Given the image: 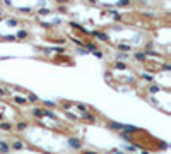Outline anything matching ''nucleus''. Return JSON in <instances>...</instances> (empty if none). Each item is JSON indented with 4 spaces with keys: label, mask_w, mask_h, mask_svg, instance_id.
<instances>
[{
    "label": "nucleus",
    "mask_w": 171,
    "mask_h": 154,
    "mask_svg": "<svg viewBox=\"0 0 171 154\" xmlns=\"http://www.w3.org/2000/svg\"><path fill=\"white\" fill-rule=\"evenodd\" d=\"M0 19H2V17H0Z\"/></svg>",
    "instance_id": "b1692460"
},
{
    "label": "nucleus",
    "mask_w": 171,
    "mask_h": 154,
    "mask_svg": "<svg viewBox=\"0 0 171 154\" xmlns=\"http://www.w3.org/2000/svg\"><path fill=\"white\" fill-rule=\"evenodd\" d=\"M7 22H9L10 26H17V21H16V19H9Z\"/></svg>",
    "instance_id": "a211bd4d"
},
{
    "label": "nucleus",
    "mask_w": 171,
    "mask_h": 154,
    "mask_svg": "<svg viewBox=\"0 0 171 154\" xmlns=\"http://www.w3.org/2000/svg\"><path fill=\"white\" fill-rule=\"evenodd\" d=\"M94 36H96L98 39H101V41H106V39H108V38H106V34H104V33H94Z\"/></svg>",
    "instance_id": "9d476101"
},
{
    "label": "nucleus",
    "mask_w": 171,
    "mask_h": 154,
    "mask_svg": "<svg viewBox=\"0 0 171 154\" xmlns=\"http://www.w3.org/2000/svg\"><path fill=\"white\" fill-rule=\"evenodd\" d=\"M0 130H7V132H10V130H12V125H10L9 122H2V123H0Z\"/></svg>",
    "instance_id": "20e7f679"
},
{
    "label": "nucleus",
    "mask_w": 171,
    "mask_h": 154,
    "mask_svg": "<svg viewBox=\"0 0 171 154\" xmlns=\"http://www.w3.org/2000/svg\"><path fill=\"white\" fill-rule=\"evenodd\" d=\"M69 144H70L72 147H76V149H80V147H82V142H80V140H77V139H74V137H72V139H69Z\"/></svg>",
    "instance_id": "f03ea898"
},
{
    "label": "nucleus",
    "mask_w": 171,
    "mask_h": 154,
    "mask_svg": "<svg viewBox=\"0 0 171 154\" xmlns=\"http://www.w3.org/2000/svg\"><path fill=\"white\" fill-rule=\"evenodd\" d=\"M86 154H94V153H86Z\"/></svg>",
    "instance_id": "5701e85b"
},
{
    "label": "nucleus",
    "mask_w": 171,
    "mask_h": 154,
    "mask_svg": "<svg viewBox=\"0 0 171 154\" xmlns=\"http://www.w3.org/2000/svg\"><path fill=\"white\" fill-rule=\"evenodd\" d=\"M116 48H118V50H122V52H125V53H128V55H130V50H132V46H130V45H118Z\"/></svg>",
    "instance_id": "7ed1b4c3"
},
{
    "label": "nucleus",
    "mask_w": 171,
    "mask_h": 154,
    "mask_svg": "<svg viewBox=\"0 0 171 154\" xmlns=\"http://www.w3.org/2000/svg\"><path fill=\"white\" fill-rule=\"evenodd\" d=\"M110 14H111V17H113L115 21H120V19H122V16H120L118 12H110Z\"/></svg>",
    "instance_id": "2eb2a0df"
},
{
    "label": "nucleus",
    "mask_w": 171,
    "mask_h": 154,
    "mask_svg": "<svg viewBox=\"0 0 171 154\" xmlns=\"http://www.w3.org/2000/svg\"><path fill=\"white\" fill-rule=\"evenodd\" d=\"M130 57L128 53H116V60L120 62V60H127V58Z\"/></svg>",
    "instance_id": "6e6552de"
},
{
    "label": "nucleus",
    "mask_w": 171,
    "mask_h": 154,
    "mask_svg": "<svg viewBox=\"0 0 171 154\" xmlns=\"http://www.w3.org/2000/svg\"><path fill=\"white\" fill-rule=\"evenodd\" d=\"M2 118H3V115H2V113H0V120H2Z\"/></svg>",
    "instance_id": "4be33fe9"
},
{
    "label": "nucleus",
    "mask_w": 171,
    "mask_h": 154,
    "mask_svg": "<svg viewBox=\"0 0 171 154\" xmlns=\"http://www.w3.org/2000/svg\"><path fill=\"white\" fill-rule=\"evenodd\" d=\"M118 5H128V2L127 0H122V2H118Z\"/></svg>",
    "instance_id": "aec40b11"
},
{
    "label": "nucleus",
    "mask_w": 171,
    "mask_h": 154,
    "mask_svg": "<svg viewBox=\"0 0 171 154\" xmlns=\"http://www.w3.org/2000/svg\"><path fill=\"white\" fill-rule=\"evenodd\" d=\"M33 115L34 116H43V110H41V108H34V110H33Z\"/></svg>",
    "instance_id": "9b49d317"
},
{
    "label": "nucleus",
    "mask_w": 171,
    "mask_h": 154,
    "mask_svg": "<svg viewBox=\"0 0 171 154\" xmlns=\"http://www.w3.org/2000/svg\"><path fill=\"white\" fill-rule=\"evenodd\" d=\"M5 39H9V41H14V39H16V36H5Z\"/></svg>",
    "instance_id": "412c9836"
},
{
    "label": "nucleus",
    "mask_w": 171,
    "mask_h": 154,
    "mask_svg": "<svg viewBox=\"0 0 171 154\" xmlns=\"http://www.w3.org/2000/svg\"><path fill=\"white\" fill-rule=\"evenodd\" d=\"M135 60L144 62V60H146V53H144V52H137V53H135Z\"/></svg>",
    "instance_id": "423d86ee"
},
{
    "label": "nucleus",
    "mask_w": 171,
    "mask_h": 154,
    "mask_svg": "<svg viewBox=\"0 0 171 154\" xmlns=\"http://www.w3.org/2000/svg\"><path fill=\"white\" fill-rule=\"evenodd\" d=\"M14 101L17 103V104H26L27 101H26V98H21V96H16L14 98Z\"/></svg>",
    "instance_id": "1a4fd4ad"
},
{
    "label": "nucleus",
    "mask_w": 171,
    "mask_h": 154,
    "mask_svg": "<svg viewBox=\"0 0 171 154\" xmlns=\"http://www.w3.org/2000/svg\"><path fill=\"white\" fill-rule=\"evenodd\" d=\"M0 96H2V98L7 96V91H5V89H2V87H0Z\"/></svg>",
    "instance_id": "6ab92c4d"
},
{
    "label": "nucleus",
    "mask_w": 171,
    "mask_h": 154,
    "mask_svg": "<svg viewBox=\"0 0 171 154\" xmlns=\"http://www.w3.org/2000/svg\"><path fill=\"white\" fill-rule=\"evenodd\" d=\"M16 127H17V130H24V129L27 127V123H26V122H19V123H17Z\"/></svg>",
    "instance_id": "f8f14e48"
},
{
    "label": "nucleus",
    "mask_w": 171,
    "mask_h": 154,
    "mask_svg": "<svg viewBox=\"0 0 171 154\" xmlns=\"http://www.w3.org/2000/svg\"><path fill=\"white\" fill-rule=\"evenodd\" d=\"M110 127H111V129H116V130H122V129H123V125H120V123H111Z\"/></svg>",
    "instance_id": "dca6fc26"
},
{
    "label": "nucleus",
    "mask_w": 171,
    "mask_h": 154,
    "mask_svg": "<svg viewBox=\"0 0 171 154\" xmlns=\"http://www.w3.org/2000/svg\"><path fill=\"white\" fill-rule=\"evenodd\" d=\"M115 67H116V69H127V65H125L123 62H115Z\"/></svg>",
    "instance_id": "4468645a"
},
{
    "label": "nucleus",
    "mask_w": 171,
    "mask_h": 154,
    "mask_svg": "<svg viewBox=\"0 0 171 154\" xmlns=\"http://www.w3.org/2000/svg\"><path fill=\"white\" fill-rule=\"evenodd\" d=\"M16 38H27V31H17Z\"/></svg>",
    "instance_id": "ddd939ff"
},
{
    "label": "nucleus",
    "mask_w": 171,
    "mask_h": 154,
    "mask_svg": "<svg viewBox=\"0 0 171 154\" xmlns=\"http://www.w3.org/2000/svg\"><path fill=\"white\" fill-rule=\"evenodd\" d=\"M77 108H79V110H82V111H86V110H87V106H86V104H80V103L77 104Z\"/></svg>",
    "instance_id": "f3484780"
},
{
    "label": "nucleus",
    "mask_w": 171,
    "mask_h": 154,
    "mask_svg": "<svg viewBox=\"0 0 171 154\" xmlns=\"http://www.w3.org/2000/svg\"><path fill=\"white\" fill-rule=\"evenodd\" d=\"M26 101H27V103H38V101H39V98L36 96V94H27Z\"/></svg>",
    "instance_id": "39448f33"
},
{
    "label": "nucleus",
    "mask_w": 171,
    "mask_h": 154,
    "mask_svg": "<svg viewBox=\"0 0 171 154\" xmlns=\"http://www.w3.org/2000/svg\"><path fill=\"white\" fill-rule=\"evenodd\" d=\"M10 147H12V149H16V151H19V149H22V147H24V144H22V142H19V140H16Z\"/></svg>",
    "instance_id": "0eeeda50"
},
{
    "label": "nucleus",
    "mask_w": 171,
    "mask_h": 154,
    "mask_svg": "<svg viewBox=\"0 0 171 154\" xmlns=\"http://www.w3.org/2000/svg\"><path fill=\"white\" fill-rule=\"evenodd\" d=\"M10 151V146L7 144V142H3V140H0V154H7Z\"/></svg>",
    "instance_id": "f257e3e1"
}]
</instances>
